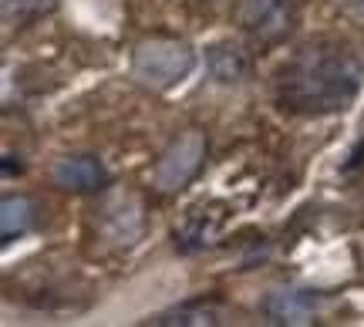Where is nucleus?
<instances>
[{
    "label": "nucleus",
    "instance_id": "1",
    "mask_svg": "<svg viewBox=\"0 0 364 327\" xmlns=\"http://www.w3.org/2000/svg\"><path fill=\"white\" fill-rule=\"evenodd\" d=\"M364 85V58L341 41H311L277 71L273 95L290 115L321 118L351 105Z\"/></svg>",
    "mask_w": 364,
    "mask_h": 327
},
{
    "label": "nucleus",
    "instance_id": "2",
    "mask_svg": "<svg viewBox=\"0 0 364 327\" xmlns=\"http://www.w3.org/2000/svg\"><path fill=\"white\" fill-rule=\"evenodd\" d=\"M196 68V51L186 41L172 38H152L142 41L135 54H132V75L139 85L152 88V92H169L176 85L193 75Z\"/></svg>",
    "mask_w": 364,
    "mask_h": 327
},
{
    "label": "nucleus",
    "instance_id": "3",
    "mask_svg": "<svg viewBox=\"0 0 364 327\" xmlns=\"http://www.w3.org/2000/svg\"><path fill=\"white\" fill-rule=\"evenodd\" d=\"M206 162V135L199 129L182 132L179 139L159 156L152 169V186L159 193H179L196 179V172Z\"/></svg>",
    "mask_w": 364,
    "mask_h": 327
},
{
    "label": "nucleus",
    "instance_id": "4",
    "mask_svg": "<svg viewBox=\"0 0 364 327\" xmlns=\"http://www.w3.org/2000/svg\"><path fill=\"white\" fill-rule=\"evenodd\" d=\"M236 21L253 41H284L297 24V0H236Z\"/></svg>",
    "mask_w": 364,
    "mask_h": 327
},
{
    "label": "nucleus",
    "instance_id": "5",
    "mask_svg": "<svg viewBox=\"0 0 364 327\" xmlns=\"http://www.w3.org/2000/svg\"><path fill=\"white\" fill-rule=\"evenodd\" d=\"M142 203L135 196H108V203L102 206L98 216V236L112 250H129L135 247V240L142 236Z\"/></svg>",
    "mask_w": 364,
    "mask_h": 327
},
{
    "label": "nucleus",
    "instance_id": "6",
    "mask_svg": "<svg viewBox=\"0 0 364 327\" xmlns=\"http://www.w3.org/2000/svg\"><path fill=\"white\" fill-rule=\"evenodd\" d=\"M51 183L68 193H98L108 186V169L95 156H65L54 162Z\"/></svg>",
    "mask_w": 364,
    "mask_h": 327
},
{
    "label": "nucleus",
    "instance_id": "7",
    "mask_svg": "<svg viewBox=\"0 0 364 327\" xmlns=\"http://www.w3.org/2000/svg\"><path fill=\"white\" fill-rule=\"evenodd\" d=\"M263 311L277 324H311V317L317 314V297L307 290H273Z\"/></svg>",
    "mask_w": 364,
    "mask_h": 327
},
{
    "label": "nucleus",
    "instance_id": "8",
    "mask_svg": "<svg viewBox=\"0 0 364 327\" xmlns=\"http://www.w3.org/2000/svg\"><path fill=\"white\" fill-rule=\"evenodd\" d=\"M247 51L240 44H230V41H220L209 48V71L213 78L223 81V85H233V81H243L247 75Z\"/></svg>",
    "mask_w": 364,
    "mask_h": 327
},
{
    "label": "nucleus",
    "instance_id": "9",
    "mask_svg": "<svg viewBox=\"0 0 364 327\" xmlns=\"http://www.w3.org/2000/svg\"><path fill=\"white\" fill-rule=\"evenodd\" d=\"M38 220V206L27 196H7L0 206V236L14 240V236H24Z\"/></svg>",
    "mask_w": 364,
    "mask_h": 327
},
{
    "label": "nucleus",
    "instance_id": "10",
    "mask_svg": "<svg viewBox=\"0 0 364 327\" xmlns=\"http://www.w3.org/2000/svg\"><path fill=\"white\" fill-rule=\"evenodd\" d=\"M156 324H220V311L199 304V307H176L172 314H162Z\"/></svg>",
    "mask_w": 364,
    "mask_h": 327
},
{
    "label": "nucleus",
    "instance_id": "11",
    "mask_svg": "<svg viewBox=\"0 0 364 327\" xmlns=\"http://www.w3.org/2000/svg\"><path fill=\"white\" fill-rule=\"evenodd\" d=\"M58 0H4V21L7 24H24V21H34L44 11H51Z\"/></svg>",
    "mask_w": 364,
    "mask_h": 327
},
{
    "label": "nucleus",
    "instance_id": "12",
    "mask_svg": "<svg viewBox=\"0 0 364 327\" xmlns=\"http://www.w3.org/2000/svg\"><path fill=\"white\" fill-rule=\"evenodd\" d=\"M344 11L351 14L354 21H361L364 24V0H344Z\"/></svg>",
    "mask_w": 364,
    "mask_h": 327
}]
</instances>
